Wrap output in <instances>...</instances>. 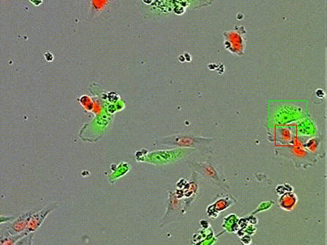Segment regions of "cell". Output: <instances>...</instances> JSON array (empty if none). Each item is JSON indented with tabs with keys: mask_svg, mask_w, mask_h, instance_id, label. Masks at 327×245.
Segmentation results:
<instances>
[{
	"mask_svg": "<svg viewBox=\"0 0 327 245\" xmlns=\"http://www.w3.org/2000/svg\"><path fill=\"white\" fill-rule=\"evenodd\" d=\"M269 104V119L271 123L287 124L307 116L306 101H272Z\"/></svg>",
	"mask_w": 327,
	"mask_h": 245,
	"instance_id": "cell-1",
	"label": "cell"
},
{
	"mask_svg": "<svg viewBox=\"0 0 327 245\" xmlns=\"http://www.w3.org/2000/svg\"><path fill=\"white\" fill-rule=\"evenodd\" d=\"M213 140V139L210 137L197 136L192 133H180L161 137L155 141L154 144L193 149L202 153H206L210 151Z\"/></svg>",
	"mask_w": 327,
	"mask_h": 245,
	"instance_id": "cell-2",
	"label": "cell"
},
{
	"mask_svg": "<svg viewBox=\"0 0 327 245\" xmlns=\"http://www.w3.org/2000/svg\"><path fill=\"white\" fill-rule=\"evenodd\" d=\"M193 150L177 148L150 152L141 150L135 153V159L137 162H146L154 165H165L181 160Z\"/></svg>",
	"mask_w": 327,
	"mask_h": 245,
	"instance_id": "cell-3",
	"label": "cell"
},
{
	"mask_svg": "<svg viewBox=\"0 0 327 245\" xmlns=\"http://www.w3.org/2000/svg\"><path fill=\"white\" fill-rule=\"evenodd\" d=\"M187 164L191 170L208 183L222 189L228 188L222 172L214 166L211 158L208 157L205 161H188Z\"/></svg>",
	"mask_w": 327,
	"mask_h": 245,
	"instance_id": "cell-4",
	"label": "cell"
},
{
	"mask_svg": "<svg viewBox=\"0 0 327 245\" xmlns=\"http://www.w3.org/2000/svg\"><path fill=\"white\" fill-rule=\"evenodd\" d=\"M191 172L192 174L189 180L188 181L185 180L183 187L177 185L178 189L175 191L177 197L183 201L184 214L196 200L200 191L199 176L193 170Z\"/></svg>",
	"mask_w": 327,
	"mask_h": 245,
	"instance_id": "cell-5",
	"label": "cell"
},
{
	"mask_svg": "<svg viewBox=\"0 0 327 245\" xmlns=\"http://www.w3.org/2000/svg\"><path fill=\"white\" fill-rule=\"evenodd\" d=\"M183 207V200L177 197L175 192L168 191L166 210L161 219L159 227L163 228L171 223L180 219L184 214Z\"/></svg>",
	"mask_w": 327,
	"mask_h": 245,
	"instance_id": "cell-6",
	"label": "cell"
},
{
	"mask_svg": "<svg viewBox=\"0 0 327 245\" xmlns=\"http://www.w3.org/2000/svg\"><path fill=\"white\" fill-rule=\"evenodd\" d=\"M58 206L57 202H52L40 210L36 211L32 216L29 223L26 229L28 233L37 230L45 219Z\"/></svg>",
	"mask_w": 327,
	"mask_h": 245,
	"instance_id": "cell-7",
	"label": "cell"
},
{
	"mask_svg": "<svg viewBox=\"0 0 327 245\" xmlns=\"http://www.w3.org/2000/svg\"><path fill=\"white\" fill-rule=\"evenodd\" d=\"M38 211L31 209L21 213L12 222L7 223L5 229L11 235H16L26 230L32 215Z\"/></svg>",
	"mask_w": 327,
	"mask_h": 245,
	"instance_id": "cell-8",
	"label": "cell"
},
{
	"mask_svg": "<svg viewBox=\"0 0 327 245\" xmlns=\"http://www.w3.org/2000/svg\"><path fill=\"white\" fill-rule=\"evenodd\" d=\"M29 233L26 230L16 235L10 234L6 229L4 231L1 229L0 244L1 245H11L15 243L21 238Z\"/></svg>",
	"mask_w": 327,
	"mask_h": 245,
	"instance_id": "cell-9",
	"label": "cell"
},
{
	"mask_svg": "<svg viewBox=\"0 0 327 245\" xmlns=\"http://www.w3.org/2000/svg\"><path fill=\"white\" fill-rule=\"evenodd\" d=\"M34 232H31L28 233L27 235L21 238L15 243L18 245H30L32 244L33 239L35 234Z\"/></svg>",
	"mask_w": 327,
	"mask_h": 245,
	"instance_id": "cell-10",
	"label": "cell"
},
{
	"mask_svg": "<svg viewBox=\"0 0 327 245\" xmlns=\"http://www.w3.org/2000/svg\"><path fill=\"white\" fill-rule=\"evenodd\" d=\"M16 217L13 215L11 216H6V215H1V224H7L10 222H12Z\"/></svg>",
	"mask_w": 327,
	"mask_h": 245,
	"instance_id": "cell-11",
	"label": "cell"
}]
</instances>
